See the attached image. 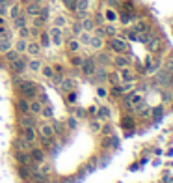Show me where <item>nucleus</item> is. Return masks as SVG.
I'll list each match as a JSON object with an SVG mask.
<instances>
[{"label": "nucleus", "instance_id": "obj_1", "mask_svg": "<svg viewBox=\"0 0 173 183\" xmlns=\"http://www.w3.org/2000/svg\"><path fill=\"white\" fill-rule=\"evenodd\" d=\"M17 90H19L20 95H23V97H26V99H34L36 95H37V92H39L37 84H36V82H30V80H20L19 86H17Z\"/></svg>", "mask_w": 173, "mask_h": 183}, {"label": "nucleus", "instance_id": "obj_2", "mask_svg": "<svg viewBox=\"0 0 173 183\" xmlns=\"http://www.w3.org/2000/svg\"><path fill=\"white\" fill-rule=\"evenodd\" d=\"M80 69H82V73L86 75V77H91V75L95 73V69H97V64H95L93 58H84V64L80 66Z\"/></svg>", "mask_w": 173, "mask_h": 183}, {"label": "nucleus", "instance_id": "obj_3", "mask_svg": "<svg viewBox=\"0 0 173 183\" xmlns=\"http://www.w3.org/2000/svg\"><path fill=\"white\" fill-rule=\"evenodd\" d=\"M49 38H50V41L54 43V45H61V39H63V30H61V28H58V26H52V28L49 30Z\"/></svg>", "mask_w": 173, "mask_h": 183}, {"label": "nucleus", "instance_id": "obj_4", "mask_svg": "<svg viewBox=\"0 0 173 183\" xmlns=\"http://www.w3.org/2000/svg\"><path fill=\"white\" fill-rule=\"evenodd\" d=\"M110 47L117 52V54H123V52L127 51V41L125 39H121V38H112V41H110Z\"/></svg>", "mask_w": 173, "mask_h": 183}, {"label": "nucleus", "instance_id": "obj_5", "mask_svg": "<svg viewBox=\"0 0 173 183\" xmlns=\"http://www.w3.org/2000/svg\"><path fill=\"white\" fill-rule=\"evenodd\" d=\"M19 125L20 127H36V116L32 112H24L19 120Z\"/></svg>", "mask_w": 173, "mask_h": 183}, {"label": "nucleus", "instance_id": "obj_6", "mask_svg": "<svg viewBox=\"0 0 173 183\" xmlns=\"http://www.w3.org/2000/svg\"><path fill=\"white\" fill-rule=\"evenodd\" d=\"M26 62L28 60H24V58H15L13 62H9V67H11L13 73H23L26 69Z\"/></svg>", "mask_w": 173, "mask_h": 183}, {"label": "nucleus", "instance_id": "obj_7", "mask_svg": "<svg viewBox=\"0 0 173 183\" xmlns=\"http://www.w3.org/2000/svg\"><path fill=\"white\" fill-rule=\"evenodd\" d=\"M23 136L26 138L28 142L34 144L37 140V131H36V127H23Z\"/></svg>", "mask_w": 173, "mask_h": 183}, {"label": "nucleus", "instance_id": "obj_8", "mask_svg": "<svg viewBox=\"0 0 173 183\" xmlns=\"http://www.w3.org/2000/svg\"><path fill=\"white\" fill-rule=\"evenodd\" d=\"M119 79L123 80V82H134V73H132V69L131 67H121L119 69Z\"/></svg>", "mask_w": 173, "mask_h": 183}, {"label": "nucleus", "instance_id": "obj_9", "mask_svg": "<svg viewBox=\"0 0 173 183\" xmlns=\"http://www.w3.org/2000/svg\"><path fill=\"white\" fill-rule=\"evenodd\" d=\"M88 45L91 47V49H95V51H99V49H102V45H104V41H102V36H91L90 38V41H88Z\"/></svg>", "mask_w": 173, "mask_h": 183}, {"label": "nucleus", "instance_id": "obj_10", "mask_svg": "<svg viewBox=\"0 0 173 183\" xmlns=\"http://www.w3.org/2000/svg\"><path fill=\"white\" fill-rule=\"evenodd\" d=\"M30 159L34 161L36 165L43 163V149H39V148H32V149H30Z\"/></svg>", "mask_w": 173, "mask_h": 183}, {"label": "nucleus", "instance_id": "obj_11", "mask_svg": "<svg viewBox=\"0 0 173 183\" xmlns=\"http://www.w3.org/2000/svg\"><path fill=\"white\" fill-rule=\"evenodd\" d=\"M15 148L19 149V152H26V149H32V142H28L24 136H20V138H17Z\"/></svg>", "mask_w": 173, "mask_h": 183}, {"label": "nucleus", "instance_id": "obj_12", "mask_svg": "<svg viewBox=\"0 0 173 183\" xmlns=\"http://www.w3.org/2000/svg\"><path fill=\"white\" fill-rule=\"evenodd\" d=\"M17 110H19L20 114L30 112V103H28L26 97H19V99H17Z\"/></svg>", "mask_w": 173, "mask_h": 183}, {"label": "nucleus", "instance_id": "obj_13", "mask_svg": "<svg viewBox=\"0 0 173 183\" xmlns=\"http://www.w3.org/2000/svg\"><path fill=\"white\" fill-rule=\"evenodd\" d=\"M39 135H41V138H52V136H54L52 125H49V123H43V125L39 127Z\"/></svg>", "mask_w": 173, "mask_h": 183}, {"label": "nucleus", "instance_id": "obj_14", "mask_svg": "<svg viewBox=\"0 0 173 183\" xmlns=\"http://www.w3.org/2000/svg\"><path fill=\"white\" fill-rule=\"evenodd\" d=\"M41 110H43L41 101H37V99L34 97V101H30V112L34 114V116H39V114H41Z\"/></svg>", "mask_w": 173, "mask_h": 183}, {"label": "nucleus", "instance_id": "obj_15", "mask_svg": "<svg viewBox=\"0 0 173 183\" xmlns=\"http://www.w3.org/2000/svg\"><path fill=\"white\" fill-rule=\"evenodd\" d=\"M26 13H28L30 17H37V15H39V2H37V0L26 6Z\"/></svg>", "mask_w": 173, "mask_h": 183}, {"label": "nucleus", "instance_id": "obj_16", "mask_svg": "<svg viewBox=\"0 0 173 183\" xmlns=\"http://www.w3.org/2000/svg\"><path fill=\"white\" fill-rule=\"evenodd\" d=\"M41 67H43V66H41V62H39L37 58H32V60L26 62V69H28V71H34V73H36V71H39Z\"/></svg>", "mask_w": 173, "mask_h": 183}, {"label": "nucleus", "instance_id": "obj_17", "mask_svg": "<svg viewBox=\"0 0 173 183\" xmlns=\"http://www.w3.org/2000/svg\"><path fill=\"white\" fill-rule=\"evenodd\" d=\"M15 159H17V163H19V165H23V166H28V165L32 163L30 155H26L24 152H19V153L15 155Z\"/></svg>", "mask_w": 173, "mask_h": 183}, {"label": "nucleus", "instance_id": "obj_18", "mask_svg": "<svg viewBox=\"0 0 173 183\" xmlns=\"http://www.w3.org/2000/svg\"><path fill=\"white\" fill-rule=\"evenodd\" d=\"M26 52H28V54H32V56H37L39 54V52H41V45H39V43H28V45H26Z\"/></svg>", "mask_w": 173, "mask_h": 183}, {"label": "nucleus", "instance_id": "obj_19", "mask_svg": "<svg viewBox=\"0 0 173 183\" xmlns=\"http://www.w3.org/2000/svg\"><path fill=\"white\" fill-rule=\"evenodd\" d=\"M11 49V43L8 39V34H4V38H0V52H8Z\"/></svg>", "mask_w": 173, "mask_h": 183}, {"label": "nucleus", "instance_id": "obj_20", "mask_svg": "<svg viewBox=\"0 0 173 183\" xmlns=\"http://www.w3.org/2000/svg\"><path fill=\"white\" fill-rule=\"evenodd\" d=\"M91 77H93L95 80H99V82H101V80H104V79L108 77V73H106L104 67H99V69H95V73L91 75Z\"/></svg>", "mask_w": 173, "mask_h": 183}, {"label": "nucleus", "instance_id": "obj_21", "mask_svg": "<svg viewBox=\"0 0 173 183\" xmlns=\"http://www.w3.org/2000/svg\"><path fill=\"white\" fill-rule=\"evenodd\" d=\"M114 64H115L117 67H127V66H128V64H131V62H128V58H127V56L119 54V56H115V58H114Z\"/></svg>", "mask_w": 173, "mask_h": 183}, {"label": "nucleus", "instance_id": "obj_22", "mask_svg": "<svg viewBox=\"0 0 173 183\" xmlns=\"http://www.w3.org/2000/svg\"><path fill=\"white\" fill-rule=\"evenodd\" d=\"M67 49H69V52H71V54L78 52V51H80V41H78V39H71V41L67 43Z\"/></svg>", "mask_w": 173, "mask_h": 183}, {"label": "nucleus", "instance_id": "obj_23", "mask_svg": "<svg viewBox=\"0 0 173 183\" xmlns=\"http://www.w3.org/2000/svg\"><path fill=\"white\" fill-rule=\"evenodd\" d=\"M80 25H82V30H84V32H91V30H93V26H95V25H93V21H91L90 17L82 19V23H80Z\"/></svg>", "mask_w": 173, "mask_h": 183}, {"label": "nucleus", "instance_id": "obj_24", "mask_svg": "<svg viewBox=\"0 0 173 183\" xmlns=\"http://www.w3.org/2000/svg\"><path fill=\"white\" fill-rule=\"evenodd\" d=\"M110 109H108L106 105H102V106H99V109H97V116L99 118H110Z\"/></svg>", "mask_w": 173, "mask_h": 183}, {"label": "nucleus", "instance_id": "obj_25", "mask_svg": "<svg viewBox=\"0 0 173 183\" xmlns=\"http://www.w3.org/2000/svg\"><path fill=\"white\" fill-rule=\"evenodd\" d=\"M26 45H28V43H26V39H24V38H20V39L15 43V51L20 54V52H24V51H26Z\"/></svg>", "mask_w": 173, "mask_h": 183}, {"label": "nucleus", "instance_id": "obj_26", "mask_svg": "<svg viewBox=\"0 0 173 183\" xmlns=\"http://www.w3.org/2000/svg\"><path fill=\"white\" fill-rule=\"evenodd\" d=\"M65 25H67V19L63 17V15H56V17H54V26L61 28V26H65Z\"/></svg>", "mask_w": 173, "mask_h": 183}, {"label": "nucleus", "instance_id": "obj_27", "mask_svg": "<svg viewBox=\"0 0 173 183\" xmlns=\"http://www.w3.org/2000/svg\"><path fill=\"white\" fill-rule=\"evenodd\" d=\"M39 71L43 73V77H47V79H54V69H52L50 66H45V67H41Z\"/></svg>", "mask_w": 173, "mask_h": 183}, {"label": "nucleus", "instance_id": "obj_28", "mask_svg": "<svg viewBox=\"0 0 173 183\" xmlns=\"http://www.w3.org/2000/svg\"><path fill=\"white\" fill-rule=\"evenodd\" d=\"M73 80L71 79H61V90L63 92H69V90H73Z\"/></svg>", "mask_w": 173, "mask_h": 183}, {"label": "nucleus", "instance_id": "obj_29", "mask_svg": "<svg viewBox=\"0 0 173 183\" xmlns=\"http://www.w3.org/2000/svg\"><path fill=\"white\" fill-rule=\"evenodd\" d=\"M71 64H73L74 67H80L82 64H84V58H82V56H78L77 52H74V56H71Z\"/></svg>", "mask_w": 173, "mask_h": 183}, {"label": "nucleus", "instance_id": "obj_30", "mask_svg": "<svg viewBox=\"0 0 173 183\" xmlns=\"http://www.w3.org/2000/svg\"><path fill=\"white\" fill-rule=\"evenodd\" d=\"M13 21H15V26H17V28H23V26H26V19H24V15H17Z\"/></svg>", "mask_w": 173, "mask_h": 183}, {"label": "nucleus", "instance_id": "obj_31", "mask_svg": "<svg viewBox=\"0 0 173 183\" xmlns=\"http://www.w3.org/2000/svg\"><path fill=\"white\" fill-rule=\"evenodd\" d=\"M104 19H106V21H110V23H114V21L117 19V15H115L114 9H106V11H104Z\"/></svg>", "mask_w": 173, "mask_h": 183}, {"label": "nucleus", "instance_id": "obj_32", "mask_svg": "<svg viewBox=\"0 0 173 183\" xmlns=\"http://www.w3.org/2000/svg\"><path fill=\"white\" fill-rule=\"evenodd\" d=\"M41 47H49L50 45V38H49V32H43L41 34V43H39Z\"/></svg>", "mask_w": 173, "mask_h": 183}, {"label": "nucleus", "instance_id": "obj_33", "mask_svg": "<svg viewBox=\"0 0 173 183\" xmlns=\"http://www.w3.org/2000/svg\"><path fill=\"white\" fill-rule=\"evenodd\" d=\"M15 58H19V52H17V51H11V49H9V51L6 52V60H8V62H13Z\"/></svg>", "mask_w": 173, "mask_h": 183}, {"label": "nucleus", "instance_id": "obj_34", "mask_svg": "<svg viewBox=\"0 0 173 183\" xmlns=\"http://www.w3.org/2000/svg\"><path fill=\"white\" fill-rule=\"evenodd\" d=\"M101 127H102V125H101L99 120H91V131H93V133H99Z\"/></svg>", "mask_w": 173, "mask_h": 183}, {"label": "nucleus", "instance_id": "obj_35", "mask_svg": "<svg viewBox=\"0 0 173 183\" xmlns=\"http://www.w3.org/2000/svg\"><path fill=\"white\" fill-rule=\"evenodd\" d=\"M61 129H63V125H61L60 122H54V125H52V131H54V135H61V133H63Z\"/></svg>", "mask_w": 173, "mask_h": 183}, {"label": "nucleus", "instance_id": "obj_36", "mask_svg": "<svg viewBox=\"0 0 173 183\" xmlns=\"http://www.w3.org/2000/svg\"><path fill=\"white\" fill-rule=\"evenodd\" d=\"M82 32H84V30H82V25H80V23H74V25H73V34H74V36H80Z\"/></svg>", "mask_w": 173, "mask_h": 183}, {"label": "nucleus", "instance_id": "obj_37", "mask_svg": "<svg viewBox=\"0 0 173 183\" xmlns=\"http://www.w3.org/2000/svg\"><path fill=\"white\" fill-rule=\"evenodd\" d=\"M162 71H166V73H173V60H168L166 64H164V69H162Z\"/></svg>", "mask_w": 173, "mask_h": 183}, {"label": "nucleus", "instance_id": "obj_38", "mask_svg": "<svg viewBox=\"0 0 173 183\" xmlns=\"http://www.w3.org/2000/svg\"><path fill=\"white\" fill-rule=\"evenodd\" d=\"M19 176L26 179V178H28V166H23V165H20V166H19Z\"/></svg>", "mask_w": 173, "mask_h": 183}, {"label": "nucleus", "instance_id": "obj_39", "mask_svg": "<svg viewBox=\"0 0 173 183\" xmlns=\"http://www.w3.org/2000/svg\"><path fill=\"white\" fill-rule=\"evenodd\" d=\"M101 133L106 135V136H110V135H112V127H110V125H102V127H101Z\"/></svg>", "mask_w": 173, "mask_h": 183}, {"label": "nucleus", "instance_id": "obj_40", "mask_svg": "<svg viewBox=\"0 0 173 183\" xmlns=\"http://www.w3.org/2000/svg\"><path fill=\"white\" fill-rule=\"evenodd\" d=\"M67 125H69V129H77V118L71 116L69 120H67Z\"/></svg>", "mask_w": 173, "mask_h": 183}, {"label": "nucleus", "instance_id": "obj_41", "mask_svg": "<svg viewBox=\"0 0 173 183\" xmlns=\"http://www.w3.org/2000/svg\"><path fill=\"white\" fill-rule=\"evenodd\" d=\"M39 116H45V118H52V110L50 109H45V106H43V110H41V114Z\"/></svg>", "mask_w": 173, "mask_h": 183}, {"label": "nucleus", "instance_id": "obj_42", "mask_svg": "<svg viewBox=\"0 0 173 183\" xmlns=\"http://www.w3.org/2000/svg\"><path fill=\"white\" fill-rule=\"evenodd\" d=\"M19 34H20V38H28V34H30V30H28L26 26H23V28H19Z\"/></svg>", "mask_w": 173, "mask_h": 183}, {"label": "nucleus", "instance_id": "obj_43", "mask_svg": "<svg viewBox=\"0 0 173 183\" xmlns=\"http://www.w3.org/2000/svg\"><path fill=\"white\" fill-rule=\"evenodd\" d=\"M106 79H110V80H112V82L117 86V82H119V75H117V73H112L110 77H106Z\"/></svg>", "mask_w": 173, "mask_h": 183}, {"label": "nucleus", "instance_id": "obj_44", "mask_svg": "<svg viewBox=\"0 0 173 183\" xmlns=\"http://www.w3.org/2000/svg\"><path fill=\"white\" fill-rule=\"evenodd\" d=\"M63 4H65L69 9H74V2H77V0H61Z\"/></svg>", "mask_w": 173, "mask_h": 183}, {"label": "nucleus", "instance_id": "obj_45", "mask_svg": "<svg viewBox=\"0 0 173 183\" xmlns=\"http://www.w3.org/2000/svg\"><path fill=\"white\" fill-rule=\"evenodd\" d=\"M17 15H20V9H19V6H13V8H11V17L15 19Z\"/></svg>", "mask_w": 173, "mask_h": 183}, {"label": "nucleus", "instance_id": "obj_46", "mask_svg": "<svg viewBox=\"0 0 173 183\" xmlns=\"http://www.w3.org/2000/svg\"><path fill=\"white\" fill-rule=\"evenodd\" d=\"M97 93H99V97H106V88H102V86H99V90H97Z\"/></svg>", "mask_w": 173, "mask_h": 183}, {"label": "nucleus", "instance_id": "obj_47", "mask_svg": "<svg viewBox=\"0 0 173 183\" xmlns=\"http://www.w3.org/2000/svg\"><path fill=\"white\" fill-rule=\"evenodd\" d=\"M47 99H49V97H47V93H43V92H41V95H39V101H41V105H43V106L47 105Z\"/></svg>", "mask_w": 173, "mask_h": 183}, {"label": "nucleus", "instance_id": "obj_48", "mask_svg": "<svg viewBox=\"0 0 173 183\" xmlns=\"http://www.w3.org/2000/svg\"><path fill=\"white\" fill-rule=\"evenodd\" d=\"M88 114H90V116H95V114H97V106H90V109H88Z\"/></svg>", "mask_w": 173, "mask_h": 183}, {"label": "nucleus", "instance_id": "obj_49", "mask_svg": "<svg viewBox=\"0 0 173 183\" xmlns=\"http://www.w3.org/2000/svg\"><path fill=\"white\" fill-rule=\"evenodd\" d=\"M121 125H127V127H131V125H132V120H121Z\"/></svg>", "mask_w": 173, "mask_h": 183}, {"label": "nucleus", "instance_id": "obj_50", "mask_svg": "<svg viewBox=\"0 0 173 183\" xmlns=\"http://www.w3.org/2000/svg\"><path fill=\"white\" fill-rule=\"evenodd\" d=\"M74 99H77V95H74V93H69V103H74Z\"/></svg>", "mask_w": 173, "mask_h": 183}, {"label": "nucleus", "instance_id": "obj_51", "mask_svg": "<svg viewBox=\"0 0 173 183\" xmlns=\"http://www.w3.org/2000/svg\"><path fill=\"white\" fill-rule=\"evenodd\" d=\"M0 15H6V8H2V6H0Z\"/></svg>", "mask_w": 173, "mask_h": 183}]
</instances>
